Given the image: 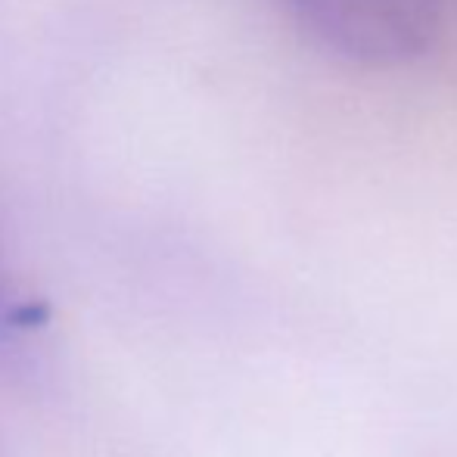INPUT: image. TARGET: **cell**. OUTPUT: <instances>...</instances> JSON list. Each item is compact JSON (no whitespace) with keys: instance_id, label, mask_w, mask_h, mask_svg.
Returning a JSON list of instances; mask_svg holds the SVG:
<instances>
[{"instance_id":"obj_2","label":"cell","mask_w":457,"mask_h":457,"mask_svg":"<svg viewBox=\"0 0 457 457\" xmlns=\"http://www.w3.org/2000/svg\"><path fill=\"white\" fill-rule=\"evenodd\" d=\"M37 324H44V308L22 299L12 287L4 262H0V345H12L25 339Z\"/></svg>"},{"instance_id":"obj_1","label":"cell","mask_w":457,"mask_h":457,"mask_svg":"<svg viewBox=\"0 0 457 457\" xmlns=\"http://www.w3.org/2000/svg\"><path fill=\"white\" fill-rule=\"evenodd\" d=\"M293 22L337 60L402 69L420 60L439 31V0H280Z\"/></svg>"}]
</instances>
